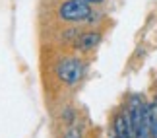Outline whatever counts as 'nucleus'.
<instances>
[{
  "mask_svg": "<svg viewBox=\"0 0 157 138\" xmlns=\"http://www.w3.org/2000/svg\"><path fill=\"white\" fill-rule=\"evenodd\" d=\"M99 41H101V35L97 33V31H87V33H83V35H80L78 37V41H76V47L80 51H91V49H95V47L99 45Z\"/></svg>",
  "mask_w": 157,
  "mask_h": 138,
  "instance_id": "obj_3",
  "label": "nucleus"
},
{
  "mask_svg": "<svg viewBox=\"0 0 157 138\" xmlns=\"http://www.w3.org/2000/svg\"><path fill=\"white\" fill-rule=\"evenodd\" d=\"M58 16L64 22H83L91 16V4L86 0H66L58 8Z\"/></svg>",
  "mask_w": 157,
  "mask_h": 138,
  "instance_id": "obj_1",
  "label": "nucleus"
},
{
  "mask_svg": "<svg viewBox=\"0 0 157 138\" xmlns=\"http://www.w3.org/2000/svg\"><path fill=\"white\" fill-rule=\"evenodd\" d=\"M86 2H89V4H97V2H103V0H86Z\"/></svg>",
  "mask_w": 157,
  "mask_h": 138,
  "instance_id": "obj_6",
  "label": "nucleus"
},
{
  "mask_svg": "<svg viewBox=\"0 0 157 138\" xmlns=\"http://www.w3.org/2000/svg\"><path fill=\"white\" fill-rule=\"evenodd\" d=\"M56 76L64 84H68V86L78 84L82 80V76H83V64H82V61H78V58H74V57L60 61L58 66H56Z\"/></svg>",
  "mask_w": 157,
  "mask_h": 138,
  "instance_id": "obj_2",
  "label": "nucleus"
},
{
  "mask_svg": "<svg viewBox=\"0 0 157 138\" xmlns=\"http://www.w3.org/2000/svg\"><path fill=\"white\" fill-rule=\"evenodd\" d=\"M114 138H134L128 117L122 115V113L117 115V119H114Z\"/></svg>",
  "mask_w": 157,
  "mask_h": 138,
  "instance_id": "obj_4",
  "label": "nucleus"
},
{
  "mask_svg": "<svg viewBox=\"0 0 157 138\" xmlns=\"http://www.w3.org/2000/svg\"><path fill=\"white\" fill-rule=\"evenodd\" d=\"M64 138H82V127H72V128H68V132L64 134Z\"/></svg>",
  "mask_w": 157,
  "mask_h": 138,
  "instance_id": "obj_5",
  "label": "nucleus"
}]
</instances>
